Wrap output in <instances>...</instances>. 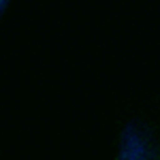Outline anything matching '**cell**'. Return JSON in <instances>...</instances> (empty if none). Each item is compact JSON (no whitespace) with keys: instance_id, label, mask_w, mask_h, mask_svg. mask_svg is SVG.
I'll use <instances>...</instances> for the list:
<instances>
[{"instance_id":"obj_2","label":"cell","mask_w":160,"mask_h":160,"mask_svg":"<svg viewBox=\"0 0 160 160\" xmlns=\"http://www.w3.org/2000/svg\"><path fill=\"white\" fill-rule=\"evenodd\" d=\"M9 7H11V0H0V19L4 17V13L9 11Z\"/></svg>"},{"instance_id":"obj_1","label":"cell","mask_w":160,"mask_h":160,"mask_svg":"<svg viewBox=\"0 0 160 160\" xmlns=\"http://www.w3.org/2000/svg\"><path fill=\"white\" fill-rule=\"evenodd\" d=\"M113 160H160V128L148 118H128L118 132Z\"/></svg>"}]
</instances>
